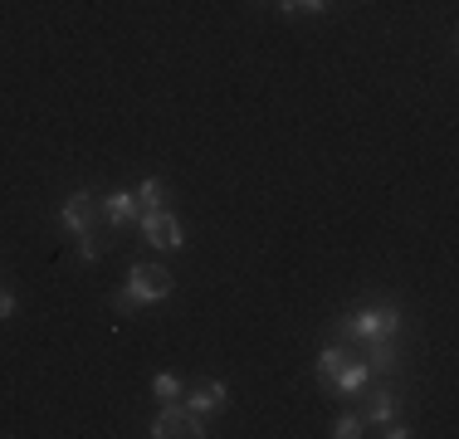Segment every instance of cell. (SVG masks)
I'll list each match as a JSON object with an SVG mask.
<instances>
[{
  "label": "cell",
  "instance_id": "6da1fadb",
  "mask_svg": "<svg viewBox=\"0 0 459 439\" xmlns=\"http://www.w3.org/2000/svg\"><path fill=\"white\" fill-rule=\"evenodd\" d=\"M396 332H401V307H391V303L357 307L352 317H342V323H337V337H342V342H357V347L391 342Z\"/></svg>",
  "mask_w": 459,
  "mask_h": 439
},
{
  "label": "cell",
  "instance_id": "7a4b0ae2",
  "mask_svg": "<svg viewBox=\"0 0 459 439\" xmlns=\"http://www.w3.org/2000/svg\"><path fill=\"white\" fill-rule=\"evenodd\" d=\"M171 288H177V279H171V269H161V263H133V273H127V283L113 293V307H117V313H133V307L161 303Z\"/></svg>",
  "mask_w": 459,
  "mask_h": 439
},
{
  "label": "cell",
  "instance_id": "3957f363",
  "mask_svg": "<svg viewBox=\"0 0 459 439\" xmlns=\"http://www.w3.org/2000/svg\"><path fill=\"white\" fill-rule=\"evenodd\" d=\"M137 229L142 239H147L152 249H181L186 235H181V220L167 211V205H157V211H137Z\"/></svg>",
  "mask_w": 459,
  "mask_h": 439
},
{
  "label": "cell",
  "instance_id": "277c9868",
  "mask_svg": "<svg viewBox=\"0 0 459 439\" xmlns=\"http://www.w3.org/2000/svg\"><path fill=\"white\" fill-rule=\"evenodd\" d=\"M152 439H171V435H191V439H201V435H211L201 425V415H191L186 410L181 400H167V410L157 415V420H152V430H147Z\"/></svg>",
  "mask_w": 459,
  "mask_h": 439
},
{
  "label": "cell",
  "instance_id": "5b68a950",
  "mask_svg": "<svg viewBox=\"0 0 459 439\" xmlns=\"http://www.w3.org/2000/svg\"><path fill=\"white\" fill-rule=\"evenodd\" d=\"M98 215H103V201H98L93 191H74L69 201H64V211H59L69 235H89V229L98 225Z\"/></svg>",
  "mask_w": 459,
  "mask_h": 439
},
{
  "label": "cell",
  "instance_id": "8992f818",
  "mask_svg": "<svg viewBox=\"0 0 459 439\" xmlns=\"http://www.w3.org/2000/svg\"><path fill=\"white\" fill-rule=\"evenodd\" d=\"M367 381H371L367 361H352V357H347L342 366H337V376L327 381V391H333V395H347V400H352V395H362V391H367Z\"/></svg>",
  "mask_w": 459,
  "mask_h": 439
},
{
  "label": "cell",
  "instance_id": "52a82bcc",
  "mask_svg": "<svg viewBox=\"0 0 459 439\" xmlns=\"http://www.w3.org/2000/svg\"><path fill=\"white\" fill-rule=\"evenodd\" d=\"M225 400H230V386H225V381H201V386L191 391V400H186V410L205 420L211 410H225Z\"/></svg>",
  "mask_w": 459,
  "mask_h": 439
},
{
  "label": "cell",
  "instance_id": "ba28073f",
  "mask_svg": "<svg viewBox=\"0 0 459 439\" xmlns=\"http://www.w3.org/2000/svg\"><path fill=\"white\" fill-rule=\"evenodd\" d=\"M103 220L113 229H123L127 220H137V191H113V195H103Z\"/></svg>",
  "mask_w": 459,
  "mask_h": 439
},
{
  "label": "cell",
  "instance_id": "9c48e42d",
  "mask_svg": "<svg viewBox=\"0 0 459 439\" xmlns=\"http://www.w3.org/2000/svg\"><path fill=\"white\" fill-rule=\"evenodd\" d=\"M367 395V415L362 420H371V425H386V420H396V410H401V400L391 391H362Z\"/></svg>",
  "mask_w": 459,
  "mask_h": 439
},
{
  "label": "cell",
  "instance_id": "30bf717a",
  "mask_svg": "<svg viewBox=\"0 0 459 439\" xmlns=\"http://www.w3.org/2000/svg\"><path fill=\"white\" fill-rule=\"evenodd\" d=\"M347 357H352V351H347V342H342V337H337V342H327V347L318 351V381H323V386L337 376V366H342Z\"/></svg>",
  "mask_w": 459,
  "mask_h": 439
},
{
  "label": "cell",
  "instance_id": "8fae6325",
  "mask_svg": "<svg viewBox=\"0 0 459 439\" xmlns=\"http://www.w3.org/2000/svg\"><path fill=\"white\" fill-rule=\"evenodd\" d=\"M391 366H396V351H391V342H371L367 347V371H371V376H386Z\"/></svg>",
  "mask_w": 459,
  "mask_h": 439
},
{
  "label": "cell",
  "instance_id": "7c38bea8",
  "mask_svg": "<svg viewBox=\"0 0 459 439\" xmlns=\"http://www.w3.org/2000/svg\"><path fill=\"white\" fill-rule=\"evenodd\" d=\"M161 201H167V185H161L157 176H147V181L137 185V211H157Z\"/></svg>",
  "mask_w": 459,
  "mask_h": 439
},
{
  "label": "cell",
  "instance_id": "4fadbf2b",
  "mask_svg": "<svg viewBox=\"0 0 459 439\" xmlns=\"http://www.w3.org/2000/svg\"><path fill=\"white\" fill-rule=\"evenodd\" d=\"M103 249H108L103 235H93V229H89V235H79V259L83 263H98V259H103Z\"/></svg>",
  "mask_w": 459,
  "mask_h": 439
},
{
  "label": "cell",
  "instance_id": "5bb4252c",
  "mask_svg": "<svg viewBox=\"0 0 459 439\" xmlns=\"http://www.w3.org/2000/svg\"><path fill=\"white\" fill-rule=\"evenodd\" d=\"M152 391H157V400H177V395H181V376L157 371V376H152Z\"/></svg>",
  "mask_w": 459,
  "mask_h": 439
},
{
  "label": "cell",
  "instance_id": "9a60e30c",
  "mask_svg": "<svg viewBox=\"0 0 459 439\" xmlns=\"http://www.w3.org/2000/svg\"><path fill=\"white\" fill-rule=\"evenodd\" d=\"M279 10L283 15H323L327 0H279Z\"/></svg>",
  "mask_w": 459,
  "mask_h": 439
},
{
  "label": "cell",
  "instance_id": "2e32d148",
  "mask_svg": "<svg viewBox=\"0 0 459 439\" xmlns=\"http://www.w3.org/2000/svg\"><path fill=\"white\" fill-rule=\"evenodd\" d=\"M362 415H337V425H333V435L337 439H357V435H362Z\"/></svg>",
  "mask_w": 459,
  "mask_h": 439
},
{
  "label": "cell",
  "instance_id": "e0dca14e",
  "mask_svg": "<svg viewBox=\"0 0 459 439\" xmlns=\"http://www.w3.org/2000/svg\"><path fill=\"white\" fill-rule=\"evenodd\" d=\"M5 317H15V293L0 288V323H5Z\"/></svg>",
  "mask_w": 459,
  "mask_h": 439
},
{
  "label": "cell",
  "instance_id": "ac0fdd59",
  "mask_svg": "<svg viewBox=\"0 0 459 439\" xmlns=\"http://www.w3.org/2000/svg\"><path fill=\"white\" fill-rule=\"evenodd\" d=\"M381 435H386V439H406L411 430H406V425H401V420H386V425H381Z\"/></svg>",
  "mask_w": 459,
  "mask_h": 439
}]
</instances>
